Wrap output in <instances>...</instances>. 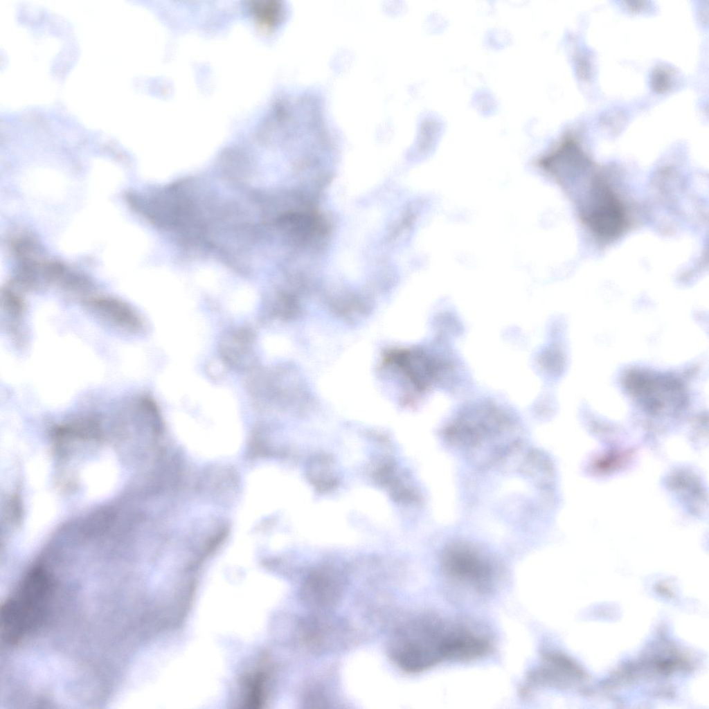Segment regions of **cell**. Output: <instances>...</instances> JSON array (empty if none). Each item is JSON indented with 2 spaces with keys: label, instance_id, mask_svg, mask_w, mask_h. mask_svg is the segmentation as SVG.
<instances>
[{
  "label": "cell",
  "instance_id": "cell-2",
  "mask_svg": "<svg viewBox=\"0 0 709 709\" xmlns=\"http://www.w3.org/2000/svg\"><path fill=\"white\" fill-rule=\"evenodd\" d=\"M592 166L581 168L572 175L580 190L579 216L595 237L609 242L625 232L627 215L623 203L607 179L591 169Z\"/></svg>",
  "mask_w": 709,
  "mask_h": 709
},
{
  "label": "cell",
  "instance_id": "cell-5",
  "mask_svg": "<svg viewBox=\"0 0 709 709\" xmlns=\"http://www.w3.org/2000/svg\"><path fill=\"white\" fill-rule=\"evenodd\" d=\"M342 582V579L331 571L318 570L311 573L303 585L305 602L317 609L331 607L340 598Z\"/></svg>",
  "mask_w": 709,
  "mask_h": 709
},
{
  "label": "cell",
  "instance_id": "cell-6",
  "mask_svg": "<svg viewBox=\"0 0 709 709\" xmlns=\"http://www.w3.org/2000/svg\"><path fill=\"white\" fill-rule=\"evenodd\" d=\"M675 71L670 66H656L651 73L650 86L656 93H664L670 90L674 84Z\"/></svg>",
  "mask_w": 709,
  "mask_h": 709
},
{
  "label": "cell",
  "instance_id": "cell-4",
  "mask_svg": "<svg viewBox=\"0 0 709 709\" xmlns=\"http://www.w3.org/2000/svg\"><path fill=\"white\" fill-rule=\"evenodd\" d=\"M443 571L450 582L477 594H487L499 581V573L492 563L465 550H452L443 559Z\"/></svg>",
  "mask_w": 709,
  "mask_h": 709
},
{
  "label": "cell",
  "instance_id": "cell-3",
  "mask_svg": "<svg viewBox=\"0 0 709 709\" xmlns=\"http://www.w3.org/2000/svg\"><path fill=\"white\" fill-rule=\"evenodd\" d=\"M53 591V581L41 568L29 571L1 606L2 639L16 643L42 625L48 613Z\"/></svg>",
  "mask_w": 709,
  "mask_h": 709
},
{
  "label": "cell",
  "instance_id": "cell-8",
  "mask_svg": "<svg viewBox=\"0 0 709 709\" xmlns=\"http://www.w3.org/2000/svg\"><path fill=\"white\" fill-rule=\"evenodd\" d=\"M629 9L634 11L643 10L645 6V1H629L626 2Z\"/></svg>",
  "mask_w": 709,
  "mask_h": 709
},
{
  "label": "cell",
  "instance_id": "cell-1",
  "mask_svg": "<svg viewBox=\"0 0 709 709\" xmlns=\"http://www.w3.org/2000/svg\"><path fill=\"white\" fill-rule=\"evenodd\" d=\"M490 643L481 629L434 613H421L393 632L388 653L408 673L426 671L446 661L467 662L484 657Z\"/></svg>",
  "mask_w": 709,
  "mask_h": 709
},
{
  "label": "cell",
  "instance_id": "cell-7",
  "mask_svg": "<svg viewBox=\"0 0 709 709\" xmlns=\"http://www.w3.org/2000/svg\"><path fill=\"white\" fill-rule=\"evenodd\" d=\"M575 61L579 78L583 80H588L591 75V66L588 57L585 54L579 53Z\"/></svg>",
  "mask_w": 709,
  "mask_h": 709
}]
</instances>
